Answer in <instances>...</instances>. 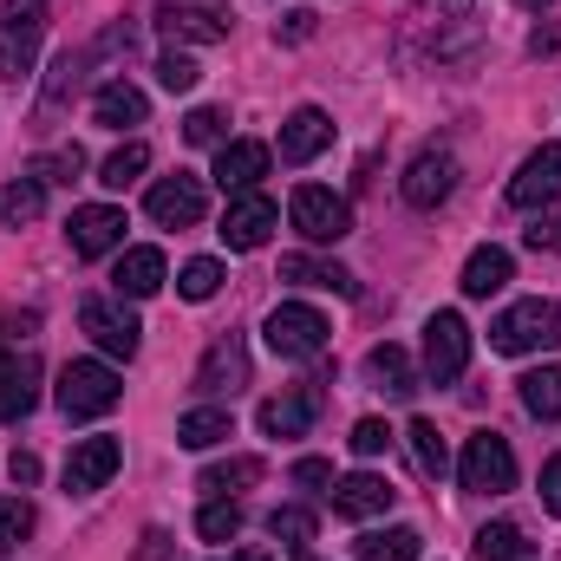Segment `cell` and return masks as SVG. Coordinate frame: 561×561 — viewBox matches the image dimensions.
<instances>
[{"label":"cell","mask_w":561,"mask_h":561,"mask_svg":"<svg viewBox=\"0 0 561 561\" xmlns=\"http://www.w3.org/2000/svg\"><path fill=\"white\" fill-rule=\"evenodd\" d=\"M490 346H496V353H510V359L561 346V307H556V300H542V294H536V300L503 307V313H496V327H490Z\"/></svg>","instance_id":"1"},{"label":"cell","mask_w":561,"mask_h":561,"mask_svg":"<svg viewBox=\"0 0 561 561\" xmlns=\"http://www.w3.org/2000/svg\"><path fill=\"white\" fill-rule=\"evenodd\" d=\"M125 399V379L105 359H66L59 366V412L66 419H105Z\"/></svg>","instance_id":"2"},{"label":"cell","mask_w":561,"mask_h":561,"mask_svg":"<svg viewBox=\"0 0 561 561\" xmlns=\"http://www.w3.org/2000/svg\"><path fill=\"white\" fill-rule=\"evenodd\" d=\"M457 477H463V490H477V496L516 490V450H510V437L477 431V437L463 444V457H457Z\"/></svg>","instance_id":"3"},{"label":"cell","mask_w":561,"mask_h":561,"mask_svg":"<svg viewBox=\"0 0 561 561\" xmlns=\"http://www.w3.org/2000/svg\"><path fill=\"white\" fill-rule=\"evenodd\" d=\"M327 340H333V327H327V313L307 307V300H280L275 313H268V346H275L280 359H320Z\"/></svg>","instance_id":"4"},{"label":"cell","mask_w":561,"mask_h":561,"mask_svg":"<svg viewBox=\"0 0 561 561\" xmlns=\"http://www.w3.org/2000/svg\"><path fill=\"white\" fill-rule=\"evenodd\" d=\"M157 26L183 46H216V39H229L236 13H229V0H157Z\"/></svg>","instance_id":"5"},{"label":"cell","mask_w":561,"mask_h":561,"mask_svg":"<svg viewBox=\"0 0 561 561\" xmlns=\"http://www.w3.org/2000/svg\"><path fill=\"white\" fill-rule=\"evenodd\" d=\"M463 366H470V327H463V313L444 307L424 320V379L450 386V379H463Z\"/></svg>","instance_id":"6"},{"label":"cell","mask_w":561,"mask_h":561,"mask_svg":"<svg viewBox=\"0 0 561 561\" xmlns=\"http://www.w3.org/2000/svg\"><path fill=\"white\" fill-rule=\"evenodd\" d=\"M46 39V7L39 0H7L0 7V79H20Z\"/></svg>","instance_id":"7"},{"label":"cell","mask_w":561,"mask_h":561,"mask_svg":"<svg viewBox=\"0 0 561 561\" xmlns=\"http://www.w3.org/2000/svg\"><path fill=\"white\" fill-rule=\"evenodd\" d=\"M287 216H294V229H300L307 242H340V236L353 229L346 196H333V190H320V183H300V190L287 196Z\"/></svg>","instance_id":"8"},{"label":"cell","mask_w":561,"mask_h":561,"mask_svg":"<svg viewBox=\"0 0 561 561\" xmlns=\"http://www.w3.org/2000/svg\"><path fill=\"white\" fill-rule=\"evenodd\" d=\"M144 209H150V222H163V229H190V222H203V209H209V190H203V176L176 170V176L150 183Z\"/></svg>","instance_id":"9"},{"label":"cell","mask_w":561,"mask_h":561,"mask_svg":"<svg viewBox=\"0 0 561 561\" xmlns=\"http://www.w3.org/2000/svg\"><path fill=\"white\" fill-rule=\"evenodd\" d=\"M118 463H125V444H118V437H79V444L66 450V496L105 490V483L118 477Z\"/></svg>","instance_id":"10"},{"label":"cell","mask_w":561,"mask_h":561,"mask_svg":"<svg viewBox=\"0 0 561 561\" xmlns=\"http://www.w3.org/2000/svg\"><path fill=\"white\" fill-rule=\"evenodd\" d=\"M242 386H249V346H242V333L209 340V353H203V366H196V392H203V399H236Z\"/></svg>","instance_id":"11"},{"label":"cell","mask_w":561,"mask_h":561,"mask_svg":"<svg viewBox=\"0 0 561 561\" xmlns=\"http://www.w3.org/2000/svg\"><path fill=\"white\" fill-rule=\"evenodd\" d=\"M280 209L275 196H262V190H242V196H229V216H222V242L236 249V255H249V249H262L268 236H275Z\"/></svg>","instance_id":"12"},{"label":"cell","mask_w":561,"mask_h":561,"mask_svg":"<svg viewBox=\"0 0 561 561\" xmlns=\"http://www.w3.org/2000/svg\"><path fill=\"white\" fill-rule=\"evenodd\" d=\"M66 242H72V255H79V262L112 255V249L125 242V209H112V203H85V209H72Z\"/></svg>","instance_id":"13"},{"label":"cell","mask_w":561,"mask_h":561,"mask_svg":"<svg viewBox=\"0 0 561 561\" xmlns=\"http://www.w3.org/2000/svg\"><path fill=\"white\" fill-rule=\"evenodd\" d=\"M79 327L99 340V353H105V359H131V353H138V333H144L138 320H131L118 300H105V294H92V300L79 307Z\"/></svg>","instance_id":"14"},{"label":"cell","mask_w":561,"mask_h":561,"mask_svg":"<svg viewBox=\"0 0 561 561\" xmlns=\"http://www.w3.org/2000/svg\"><path fill=\"white\" fill-rule=\"evenodd\" d=\"M510 203L516 209H549L561 203V144H542L523 157V170L510 176Z\"/></svg>","instance_id":"15"},{"label":"cell","mask_w":561,"mask_h":561,"mask_svg":"<svg viewBox=\"0 0 561 561\" xmlns=\"http://www.w3.org/2000/svg\"><path fill=\"white\" fill-rule=\"evenodd\" d=\"M450 190H457V157L444 144L419 150L412 170H405V203L412 209H437V203H450Z\"/></svg>","instance_id":"16"},{"label":"cell","mask_w":561,"mask_h":561,"mask_svg":"<svg viewBox=\"0 0 561 561\" xmlns=\"http://www.w3.org/2000/svg\"><path fill=\"white\" fill-rule=\"evenodd\" d=\"M33 405H39V359L13 346L0 359V424H20Z\"/></svg>","instance_id":"17"},{"label":"cell","mask_w":561,"mask_h":561,"mask_svg":"<svg viewBox=\"0 0 561 561\" xmlns=\"http://www.w3.org/2000/svg\"><path fill=\"white\" fill-rule=\"evenodd\" d=\"M392 483L386 477H373V470H353V477H340L333 483V516H346V523H366V516H386L392 510Z\"/></svg>","instance_id":"18"},{"label":"cell","mask_w":561,"mask_h":561,"mask_svg":"<svg viewBox=\"0 0 561 561\" xmlns=\"http://www.w3.org/2000/svg\"><path fill=\"white\" fill-rule=\"evenodd\" d=\"M268 144H255V138H236V144H222L216 150V183L229 190V196H242V190H255L262 176H268Z\"/></svg>","instance_id":"19"},{"label":"cell","mask_w":561,"mask_h":561,"mask_svg":"<svg viewBox=\"0 0 561 561\" xmlns=\"http://www.w3.org/2000/svg\"><path fill=\"white\" fill-rule=\"evenodd\" d=\"M327 144H333V118H327L320 105H300V112L280 125V163H313Z\"/></svg>","instance_id":"20"},{"label":"cell","mask_w":561,"mask_h":561,"mask_svg":"<svg viewBox=\"0 0 561 561\" xmlns=\"http://www.w3.org/2000/svg\"><path fill=\"white\" fill-rule=\"evenodd\" d=\"M313 419H320V386H294V392H280V399L262 405V431L268 437H300Z\"/></svg>","instance_id":"21"},{"label":"cell","mask_w":561,"mask_h":561,"mask_svg":"<svg viewBox=\"0 0 561 561\" xmlns=\"http://www.w3.org/2000/svg\"><path fill=\"white\" fill-rule=\"evenodd\" d=\"M366 379H373V392H386V399H412V392H419V366L405 359V346H373V353H366Z\"/></svg>","instance_id":"22"},{"label":"cell","mask_w":561,"mask_h":561,"mask_svg":"<svg viewBox=\"0 0 561 561\" xmlns=\"http://www.w3.org/2000/svg\"><path fill=\"white\" fill-rule=\"evenodd\" d=\"M163 280H170V268H163L157 249H125V262H118L112 287H118V300H150Z\"/></svg>","instance_id":"23"},{"label":"cell","mask_w":561,"mask_h":561,"mask_svg":"<svg viewBox=\"0 0 561 561\" xmlns=\"http://www.w3.org/2000/svg\"><path fill=\"white\" fill-rule=\"evenodd\" d=\"M144 92L131 85V79H112V85H99V99H92V118L99 125H112V131H131V125H144Z\"/></svg>","instance_id":"24"},{"label":"cell","mask_w":561,"mask_h":561,"mask_svg":"<svg viewBox=\"0 0 561 561\" xmlns=\"http://www.w3.org/2000/svg\"><path fill=\"white\" fill-rule=\"evenodd\" d=\"M510 275H516V262H510V249H477L470 262H463V294L470 300H490V294H503L510 287Z\"/></svg>","instance_id":"25"},{"label":"cell","mask_w":561,"mask_h":561,"mask_svg":"<svg viewBox=\"0 0 561 561\" xmlns=\"http://www.w3.org/2000/svg\"><path fill=\"white\" fill-rule=\"evenodd\" d=\"M222 437H236V419H229L222 405H196V412L176 419V444H183V450H216Z\"/></svg>","instance_id":"26"},{"label":"cell","mask_w":561,"mask_h":561,"mask_svg":"<svg viewBox=\"0 0 561 561\" xmlns=\"http://www.w3.org/2000/svg\"><path fill=\"white\" fill-rule=\"evenodd\" d=\"M249 483H262V457H229V463H209V470L196 477L203 496H229V503H236Z\"/></svg>","instance_id":"27"},{"label":"cell","mask_w":561,"mask_h":561,"mask_svg":"<svg viewBox=\"0 0 561 561\" xmlns=\"http://www.w3.org/2000/svg\"><path fill=\"white\" fill-rule=\"evenodd\" d=\"M477 561H536V542L523 523H490L477 529Z\"/></svg>","instance_id":"28"},{"label":"cell","mask_w":561,"mask_h":561,"mask_svg":"<svg viewBox=\"0 0 561 561\" xmlns=\"http://www.w3.org/2000/svg\"><path fill=\"white\" fill-rule=\"evenodd\" d=\"M280 280H294V287H327V294H359L340 262H313V255H287V262H280Z\"/></svg>","instance_id":"29"},{"label":"cell","mask_w":561,"mask_h":561,"mask_svg":"<svg viewBox=\"0 0 561 561\" xmlns=\"http://www.w3.org/2000/svg\"><path fill=\"white\" fill-rule=\"evenodd\" d=\"M39 209H46V183H39V176H13V183L0 190V229L33 222Z\"/></svg>","instance_id":"30"},{"label":"cell","mask_w":561,"mask_h":561,"mask_svg":"<svg viewBox=\"0 0 561 561\" xmlns=\"http://www.w3.org/2000/svg\"><path fill=\"white\" fill-rule=\"evenodd\" d=\"M523 412L529 419H561V366L523 373Z\"/></svg>","instance_id":"31"},{"label":"cell","mask_w":561,"mask_h":561,"mask_svg":"<svg viewBox=\"0 0 561 561\" xmlns=\"http://www.w3.org/2000/svg\"><path fill=\"white\" fill-rule=\"evenodd\" d=\"M424 536L419 529H373L359 536V561H419Z\"/></svg>","instance_id":"32"},{"label":"cell","mask_w":561,"mask_h":561,"mask_svg":"<svg viewBox=\"0 0 561 561\" xmlns=\"http://www.w3.org/2000/svg\"><path fill=\"white\" fill-rule=\"evenodd\" d=\"M405 444H412V463H419V477H444L450 470V450H444V437H437V424L431 419H412V431H405Z\"/></svg>","instance_id":"33"},{"label":"cell","mask_w":561,"mask_h":561,"mask_svg":"<svg viewBox=\"0 0 561 561\" xmlns=\"http://www.w3.org/2000/svg\"><path fill=\"white\" fill-rule=\"evenodd\" d=\"M144 170H150V150H144V144L131 138V144H118V150H112V157L99 163V183H105V190H131Z\"/></svg>","instance_id":"34"},{"label":"cell","mask_w":561,"mask_h":561,"mask_svg":"<svg viewBox=\"0 0 561 561\" xmlns=\"http://www.w3.org/2000/svg\"><path fill=\"white\" fill-rule=\"evenodd\" d=\"M236 529H242V503L209 496V503H203V516H196V536H203V542H236Z\"/></svg>","instance_id":"35"},{"label":"cell","mask_w":561,"mask_h":561,"mask_svg":"<svg viewBox=\"0 0 561 561\" xmlns=\"http://www.w3.org/2000/svg\"><path fill=\"white\" fill-rule=\"evenodd\" d=\"M216 287H222V262H209V255L183 262V275H176V294L183 300H216Z\"/></svg>","instance_id":"36"},{"label":"cell","mask_w":561,"mask_h":561,"mask_svg":"<svg viewBox=\"0 0 561 561\" xmlns=\"http://www.w3.org/2000/svg\"><path fill=\"white\" fill-rule=\"evenodd\" d=\"M268 529H275V542H287V549H300V542H313V510H275L268 516Z\"/></svg>","instance_id":"37"},{"label":"cell","mask_w":561,"mask_h":561,"mask_svg":"<svg viewBox=\"0 0 561 561\" xmlns=\"http://www.w3.org/2000/svg\"><path fill=\"white\" fill-rule=\"evenodd\" d=\"M196 79H203V72H196L190 53H163V59H157V85H163V92H190Z\"/></svg>","instance_id":"38"},{"label":"cell","mask_w":561,"mask_h":561,"mask_svg":"<svg viewBox=\"0 0 561 561\" xmlns=\"http://www.w3.org/2000/svg\"><path fill=\"white\" fill-rule=\"evenodd\" d=\"M33 529V510L20 503V496H0V556L7 549H20V536Z\"/></svg>","instance_id":"39"},{"label":"cell","mask_w":561,"mask_h":561,"mask_svg":"<svg viewBox=\"0 0 561 561\" xmlns=\"http://www.w3.org/2000/svg\"><path fill=\"white\" fill-rule=\"evenodd\" d=\"M222 125H229V118H222L216 105H196V112L183 118V138L190 144H222Z\"/></svg>","instance_id":"40"},{"label":"cell","mask_w":561,"mask_h":561,"mask_svg":"<svg viewBox=\"0 0 561 561\" xmlns=\"http://www.w3.org/2000/svg\"><path fill=\"white\" fill-rule=\"evenodd\" d=\"M386 444H392L386 419H359V424H353V457H379Z\"/></svg>","instance_id":"41"},{"label":"cell","mask_w":561,"mask_h":561,"mask_svg":"<svg viewBox=\"0 0 561 561\" xmlns=\"http://www.w3.org/2000/svg\"><path fill=\"white\" fill-rule=\"evenodd\" d=\"M523 242H529V249H561V209H556V203L536 216V229H529Z\"/></svg>","instance_id":"42"},{"label":"cell","mask_w":561,"mask_h":561,"mask_svg":"<svg viewBox=\"0 0 561 561\" xmlns=\"http://www.w3.org/2000/svg\"><path fill=\"white\" fill-rule=\"evenodd\" d=\"M275 39H287V46H300V39H313V13H307V7H294V13H287V20L275 26Z\"/></svg>","instance_id":"43"},{"label":"cell","mask_w":561,"mask_h":561,"mask_svg":"<svg viewBox=\"0 0 561 561\" xmlns=\"http://www.w3.org/2000/svg\"><path fill=\"white\" fill-rule=\"evenodd\" d=\"M542 510H549V516H561V450L542 463Z\"/></svg>","instance_id":"44"},{"label":"cell","mask_w":561,"mask_h":561,"mask_svg":"<svg viewBox=\"0 0 561 561\" xmlns=\"http://www.w3.org/2000/svg\"><path fill=\"white\" fill-rule=\"evenodd\" d=\"M294 483H333V463H320V457H300V463H294Z\"/></svg>","instance_id":"45"},{"label":"cell","mask_w":561,"mask_h":561,"mask_svg":"<svg viewBox=\"0 0 561 561\" xmlns=\"http://www.w3.org/2000/svg\"><path fill=\"white\" fill-rule=\"evenodd\" d=\"M138 561H170V536H163V529H144Z\"/></svg>","instance_id":"46"},{"label":"cell","mask_w":561,"mask_h":561,"mask_svg":"<svg viewBox=\"0 0 561 561\" xmlns=\"http://www.w3.org/2000/svg\"><path fill=\"white\" fill-rule=\"evenodd\" d=\"M7 470H13V483H39V457H33V450H13Z\"/></svg>","instance_id":"47"},{"label":"cell","mask_w":561,"mask_h":561,"mask_svg":"<svg viewBox=\"0 0 561 561\" xmlns=\"http://www.w3.org/2000/svg\"><path fill=\"white\" fill-rule=\"evenodd\" d=\"M561 46V26L556 20H542V26H536V39H529V53H556Z\"/></svg>","instance_id":"48"},{"label":"cell","mask_w":561,"mask_h":561,"mask_svg":"<svg viewBox=\"0 0 561 561\" xmlns=\"http://www.w3.org/2000/svg\"><path fill=\"white\" fill-rule=\"evenodd\" d=\"M236 561H268V556H262V549H242V556H236Z\"/></svg>","instance_id":"49"},{"label":"cell","mask_w":561,"mask_h":561,"mask_svg":"<svg viewBox=\"0 0 561 561\" xmlns=\"http://www.w3.org/2000/svg\"><path fill=\"white\" fill-rule=\"evenodd\" d=\"M300 561H313V556H300Z\"/></svg>","instance_id":"50"}]
</instances>
